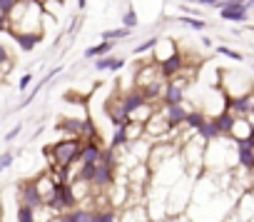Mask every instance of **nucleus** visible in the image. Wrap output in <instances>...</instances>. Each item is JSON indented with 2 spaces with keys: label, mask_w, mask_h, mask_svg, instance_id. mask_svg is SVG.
Returning <instances> with one entry per match:
<instances>
[{
  "label": "nucleus",
  "mask_w": 254,
  "mask_h": 222,
  "mask_svg": "<svg viewBox=\"0 0 254 222\" xmlns=\"http://www.w3.org/2000/svg\"><path fill=\"white\" fill-rule=\"evenodd\" d=\"M80 152H82L80 138H63L55 145L45 148L50 167H60V170H70V167L80 165Z\"/></svg>",
  "instance_id": "nucleus-1"
},
{
  "label": "nucleus",
  "mask_w": 254,
  "mask_h": 222,
  "mask_svg": "<svg viewBox=\"0 0 254 222\" xmlns=\"http://www.w3.org/2000/svg\"><path fill=\"white\" fill-rule=\"evenodd\" d=\"M249 10L252 5L244 3V0H227V5L219 10V18L224 23H237V25H244L249 20Z\"/></svg>",
  "instance_id": "nucleus-2"
},
{
  "label": "nucleus",
  "mask_w": 254,
  "mask_h": 222,
  "mask_svg": "<svg viewBox=\"0 0 254 222\" xmlns=\"http://www.w3.org/2000/svg\"><path fill=\"white\" fill-rule=\"evenodd\" d=\"M18 200H20L23 205H30V207H40V205H43V195L38 192L35 180H23V182H18Z\"/></svg>",
  "instance_id": "nucleus-3"
},
{
  "label": "nucleus",
  "mask_w": 254,
  "mask_h": 222,
  "mask_svg": "<svg viewBox=\"0 0 254 222\" xmlns=\"http://www.w3.org/2000/svg\"><path fill=\"white\" fill-rule=\"evenodd\" d=\"M187 65V60H185V53L182 50H177V53H172L170 58H165L162 63H160V70H162V77L165 80H172L182 68Z\"/></svg>",
  "instance_id": "nucleus-4"
},
{
  "label": "nucleus",
  "mask_w": 254,
  "mask_h": 222,
  "mask_svg": "<svg viewBox=\"0 0 254 222\" xmlns=\"http://www.w3.org/2000/svg\"><path fill=\"white\" fill-rule=\"evenodd\" d=\"M120 222H152V217H150L147 205H142V202H130V205H127V210L120 215Z\"/></svg>",
  "instance_id": "nucleus-5"
},
{
  "label": "nucleus",
  "mask_w": 254,
  "mask_h": 222,
  "mask_svg": "<svg viewBox=\"0 0 254 222\" xmlns=\"http://www.w3.org/2000/svg\"><path fill=\"white\" fill-rule=\"evenodd\" d=\"M162 113H165V118H167V123H170V128L175 133V130H180L185 125V118H187L190 110L185 107V102H180V105H165Z\"/></svg>",
  "instance_id": "nucleus-6"
},
{
  "label": "nucleus",
  "mask_w": 254,
  "mask_h": 222,
  "mask_svg": "<svg viewBox=\"0 0 254 222\" xmlns=\"http://www.w3.org/2000/svg\"><path fill=\"white\" fill-rule=\"evenodd\" d=\"M172 53H177V40L170 38V35H157V43H155V50H152V60L155 63H162Z\"/></svg>",
  "instance_id": "nucleus-7"
},
{
  "label": "nucleus",
  "mask_w": 254,
  "mask_h": 222,
  "mask_svg": "<svg viewBox=\"0 0 254 222\" xmlns=\"http://www.w3.org/2000/svg\"><path fill=\"white\" fill-rule=\"evenodd\" d=\"M13 40H15V45L23 50V53H30V50H35L40 43H43V33H8Z\"/></svg>",
  "instance_id": "nucleus-8"
},
{
  "label": "nucleus",
  "mask_w": 254,
  "mask_h": 222,
  "mask_svg": "<svg viewBox=\"0 0 254 222\" xmlns=\"http://www.w3.org/2000/svg\"><path fill=\"white\" fill-rule=\"evenodd\" d=\"M60 73H63V65H58V68H53V70H50L48 75H43V77H40V80L35 82V87H33L30 92H28V97H25V100H23V102L18 105V110L28 107V105H30V102H33V100H35V97L40 95V90H43V87H45V85H48V82H50V80H53L55 75H60Z\"/></svg>",
  "instance_id": "nucleus-9"
},
{
  "label": "nucleus",
  "mask_w": 254,
  "mask_h": 222,
  "mask_svg": "<svg viewBox=\"0 0 254 222\" xmlns=\"http://www.w3.org/2000/svg\"><path fill=\"white\" fill-rule=\"evenodd\" d=\"M102 157V145L95 140H85L82 143V152H80V165H95Z\"/></svg>",
  "instance_id": "nucleus-10"
},
{
  "label": "nucleus",
  "mask_w": 254,
  "mask_h": 222,
  "mask_svg": "<svg viewBox=\"0 0 254 222\" xmlns=\"http://www.w3.org/2000/svg\"><path fill=\"white\" fill-rule=\"evenodd\" d=\"M125 68V58H115V55H102V58H95V70L97 73H117Z\"/></svg>",
  "instance_id": "nucleus-11"
},
{
  "label": "nucleus",
  "mask_w": 254,
  "mask_h": 222,
  "mask_svg": "<svg viewBox=\"0 0 254 222\" xmlns=\"http://www.w3.org/2000/svg\"><path fill=\"white\" fill-rule=\"evenodd\" d=\"M212 118H214V123H217V128H219V135H222V138H229L232 130H234V120H237V115L229 113V110L224 107L222 113H217V115H212Z\"/></svg>",
  "instance_id": "nucleus-12"
},
{
  "label": "nucleus",
  "mask_w": 254,
  "mask_h": 222,
  "mask_svg": "<svg viewBox=\"0 0 254 222\" xmlns=\"http://www.w3.org/2000/svg\"><path fill=\"white\" fill-rule=\"evenodd\" d=\"M115 45H117V40H100L97 45L85 50V60H95V58L110 55V53H115Z\"/></svg>",
  "instance_id": "nucleus-13"
},
{
  "label": "nucleus",
  "mask_w": 254,
  "mask_h": 222,
  "mask_svg": "<svg viewBox=\"0 0 254 222\" xmlns=\"http://www.w3.org/2000/svg\"><path fill=\"white\" fill-rule=\"evenodd\" d=\"M35 180V187H38V192L43 195V202L55 192V180H53V175H50V170L48 172H43V175H38V177H33Z\"/></svg>",
  "instance_id": "nucleus-14"
},
{
  "label": "nucleus",
  "mask_w": 254,
  "mask_h": 222,
  "mask_svg": "<svg viewBox=\"0 0 254 222\" xmlns=\"http://www.w3.org/2000/svg\"><path fill=\"white\" fill-rule=\"evenodd\" d=\"M90 222H120V215L115 212L112 205H107V207H95V210L90 212Z\"/></svg>",
  "instance_id": "nucleus-15"
},
{
  "label": "nucleus",
  "mask_w": 254,
  "mask_h": 222,
  "mask_svg": "<svg viewBox=\"0 0 254 222\" xmlns=\"http://www.w3.org/2000/svg\"><path fill=\"white\" fill-rule=\"evenodd\" d=\"M237 165L244 172L254 170V148H237Z\"/></svg>",
  "instance_id": "nucleus-16"
},
{
  "label": "nucleus",
  "mask_w": 254,
  "mask_h": 222,
  "mask_svg": "<svg viewBox=\"0 0 254 222\" xmlns=\"http://www.w3.org/2000/svg\"><path fill=\"white\" fill-rule=\"evenodd\" d=\"M204 123H207V113H202V110H190L187 118H185V128L192 130V133H197Z\"/></svg>",
  "instance_id": "nucleus-17"
},
{
  "label": "nucleus",
  "mask_w": 254,
  "mask_h": 222,
  "mask_svg": "<svg viewBox=\"0 0 254 222\" xmlns=\"http://www.w3.org/2000/svg\"><path fill=\"white\" fill-rule=\"evenodd\" d=\"M197 135L204 140V143H212V140H219L222 135H219V128H217V123H214V118H207V123L197 130Z\"/></svg>",
  "instance_id": "nucleus-18"
},
{
  "label": "nucleus",
  "mask_w": 254,
  "mask_h": 222,
  "mask_svg": "<svg viewBox=\"0 0 254 222\" xmlns=\"http://www.w3.org/2000/svg\"><path fill=\"white\" fill-rule=\"evenodd\" d=\"M175 20L182 23V25H187V28H192L194 33L207 30V20H204V18H194V15H175Z\"/></svg>",
  "instance_id": "nucleus-19"
},
{
  "label": "nucleus",
  "mask_w": 254,
  "mask_h": 222,
  "mask_svg": "<svg viewBox=\"0 0 254 222\" xmlns=\"http://www.w3.org/2000/svg\"><path fill=\"white\" fill-rule=\"evenodd\" d=\"M130 145V138H127V130L125 128H115V133H112V138H110V148H115V150H122V148H127Z\"/></svg>",
  "instance_id": "nucleus-20"
},
{
  "label": "nucleus",
  "mask_w": 254,
  "mask_h": 222,
  "mask_svg": "<svg viewBox=\"0 0 254 222\" xmlns=\"http://www.w3.org/2000/svg\"><path fill=\"white\" fill-rule=\"evenodd\" d=\"M130 28H112V30H102L100 33V40H125V38H130Z\"/></svg>",
  "instance_id": "nucleus-21"
},
{
  "label": "nucleus",
  "mask_w": 254,
  "mask_h": 222,
  "mask_svg": "<svg viewBox=\"0 0 254 222\" xmlns=\"http://www.w3.org/2000/svg\"><path fill=\"white\" fill-rule=\"evenodd\" d=\"M15 220L18 222H35V207L30 205H18V212H15Z\"/></svg>",
  "instance_id": "nucleus-22"
},
{
  "label": "nucleus",
  "mask_w": 254,
  "mask_h": 222,
  "mask_svg": "<svg viewBox=\"0 0 254 222\" xmlns=\"http://www.w3.org/2000/svg\"><path fill=\"white\" fill-rule=\"evenodd\" d=\"M214 53H219V55H224V58H229V60H234V63H244V55H242L239 50H234V48L217 45V48H214Z\"/></svg>",
  "instance_id": "nucleus-23"
},
{
  "label": "nucleus",
  "mask_w": 254,
  "mask_h": 222,
  "mask_svg": "<svg viewBox=\"0 0 254 222\" xmlns=\"http://www.w3.org/2000/svg\"><path fill=\"white\" fill-rule=\"evenodd\" d=\"M122 25H125V28H130V30H135V28L140 25V18H137L135 8H127V10L122 13Z\"/></svg>",
  "instance_id": "nucleus-24"
},
{
  "label": "nucleus",
  "mask_w": 254,
  "mask_h": 222,
  "mask_svg": "<svg viewBox=\"0 0 254 222\" xmlns=\"http://www.w3.org/2000/svg\"><path fill=\"white\" fill-rule=\"evenodd\" d=\"M155 43H157V35H152V38H147L145 43H140L135 50H132V55H142V53H152L155 50Z\"/></svg>",
  "instance_id": "nucleus-25"
},
{
  "label": "nucleus",
  "mask_w": 254,
  "mask_h": 222,
  "mask_svg": "<svg viewBox=\"0 0 254 222\" xmlns=\"http://www.w3.org/2000/svg\"><path fill=\"white\" fill-rule=\"evenodd\" d=\"M13 162H15V152H3V155H0V172L8 170Z\"/></svg>",
  "instance_id": "nucleus-26"
},
{
  "label": "nucleus",
  "mask_w": 254,
  "mask_h": 222,
  "mask_svg": "<svg viewBox=\"0 0 254 222\" xmlns=\"http://www.w3.org/2000/svg\"><path fill=\"white\" fill-rule=\"evenodd\" d=\"M33 80H35V75H33V73H25V75L18 80V90H20V92H25V90L33 85Z\"/></svg>",
  "instance_id": "nucleus-27"
},
{
  "label": "nucleus",
  "mask_w": 254,
  "mask_h": 222,
  "mask_svg": "<svg viewBox=\"0 0 254 222\" xmlns=\"http://www.w3.org/2000/svg\"><path fill=\"white\" fill-rule=\"evenodd\" d=\"M199 5H204V8H217V10H222L224 5H227V0H197Z\"/></svg>",
  "instance_id": "nucleus-28"
},
{
  "label": "nucleus",
  "mask_w": 254,
  "mask_h": 222,
  "mask_svg": "<svg viewBox=\"0 0 254 222\" xmlns=\"http://www.w3.org/2000/svg\"><path fill=\"white\" fill-rule=\"evenodd\" d=\"M20 133H23V125L18 123L13 130H8V135H5V143H13V140H18V135H20Z\"/></svg>",
  "instance_id": "nucleus-29"
},
{
  "label": "nucleus",
  "mask_w": 254,
  "mask_h": 222,
  "mask_svg": "<svg viewBox=\"0 0 254 222\" xmlns=\"http://www.w3.org/2000/svg\"><path fill=\"white\" fill-rule=\"evenodd\" d=\"M165 222H192V220H190V215L180 212V215H170V217H165Z\"/></svg>",
  "instance_id": "nucleus-30"
},
{
  "label": "nucleus",
  "mask_w": 254,
  "mask_h": 222,
  "mask_svg": "<svg viewBox=\"0 0 254 222\" xmlns=\"http://www.w3.org/2000/svg\"><path fill=\"white\" fill-rule=\"evenodd\" d=\"M202 45H204V48H212V40H209L207 35H202Z\"/></svg>",
  "instance_id": "nucleus-31"
},
{
  "label": "nucleus",
  "mask_w": 254,
  "mask_h": 222,
  "mask_svg": "<svg viewBox=\"0 0 254 222\" xmlns=\"http://www.w3.org/2000/svg\"><path fill=\"white\" fill-rule=\"evenodd\" d=\"M85 5H87V0H77V10H80V13L85 10Z\"/></svg>",
  "instance_id": "nucleus-32"
},
{
  "label": "nucleus",
  "mask_w": 254,
  "mask_h": 222,
  "mask_svg": "<svg viewBox=\"0 0 254 222\" xmlns=\"http://www.w3.org/2000/svg\"><path fill=\"white\" fill-rule=\"evenodd\" d=\"M249 118L254 120V100H252V107H249Z\"/></svg>",
  "instance_id": "nucleus-33"
},
{
  "label": "nucleus",
  "mask_w": 254,
  "mask_h": 222,
  "mask_svg": "<svg viewBox=\"0 0 254 222\" xmlns=\"http://www.w3.org/2000/svg\"><path fill=\"white\" fill-rule=\"evenodd\" d=\"M244 3H249V5H252V8H254V0H244Z\"/></svg>",
  "instance_id": "nucleus-34"
},
{
  "label": "nucleus",
  "mask_w": 254,
  "mask_h": 222,
  "mask_svg": "<svg viewBox=\"0 0 254 222\" xmlns=\"http://www.w3.org/2000/svg\"><path fill=\"white\" fill-rule=\"evenodd\" d=\"M252 180H254V170H252Z\"/></svg>",
  "instance_id": "nucleus-35"
},
{
  "label": "nucleus",
  "mask_w": 254,
  "mask_h": 222,
  "mask_svg": "<svg viewBox=\"0 0 254 222\" xmlns=\"http://www.w3.org/2000/svg\"><path fill=\"white\" fill-rule=\"evenodd\" d=\"M249 30H254V25H252V28H249Z\"/></svg>",
  "instance_id": "nucleus-36"
}]
</instances>
